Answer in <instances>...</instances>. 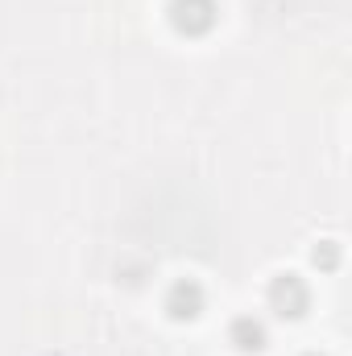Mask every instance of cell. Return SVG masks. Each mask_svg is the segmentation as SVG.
Masks as SVG:
<instances>
[]
</instances>
